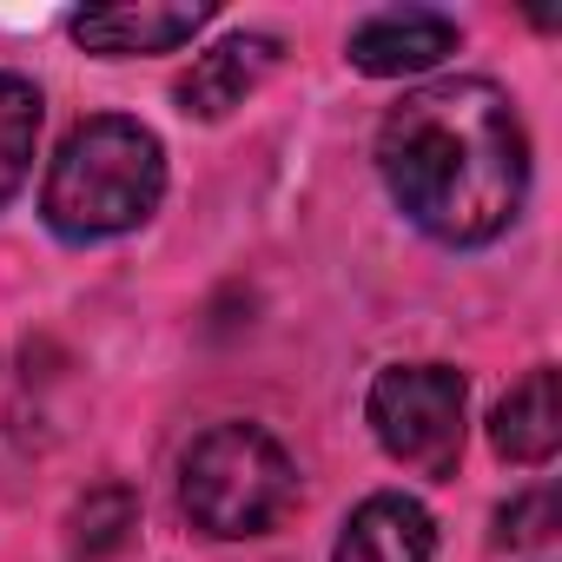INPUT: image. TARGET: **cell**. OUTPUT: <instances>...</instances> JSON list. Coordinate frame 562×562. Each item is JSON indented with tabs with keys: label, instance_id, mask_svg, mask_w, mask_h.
I'll return each mask as SVG.
<instances>
[{
	"label": "cell",
	"instance_id": "cell-1",
	"mask_svg": "<svg viewBox=\"0 0 562 562\" xmlns=\"http://www.w3.org/2000/svg\"><path fill=\"white\" fill-rule=\"evenodd\" d=\"M378 172L437 245H490L522 212L529 133L496 80H430L384 113Z\"/></svg>",
	"mask_w": 562,
	"mask_h": 562
},
{
	"label": "cell",
	"instance_id": "cell-2",
	"mask_svg": "<svg viewBox=\"0 0 562 562\" xmlns=\"http://www.w3.org/2000/svg\"><path fill=\"white\" fill-rule=\"evenodd\" d=\"M159 199H166L159 133L126 113H93L60 139L47 186H41V218L60 238L93 245V238H120V232L146 225L159 212Z\"/></svg>",
	"mask_w": 562,
	"mask_h": 562
},
{
	"label": "cell",
	"instance_id": "cell-3",
	"mask_svg": "<svg viewBox=\"0 0 562 562\" xmlns=\"http://www.w3.org/2000/svg\"><path fill=\"white\" fill-rule=\"evenodd\" d=\"M292 503H299V470L285 443L258 424H212L179 457V509L192 516V529L218 542L265 536L271 522H285Z\"/></svg>",
	"mask_w": 562,
	"mask_h": 562
},
{
	"label": "cell",
	"instance_id": "cell-4",
	"mask_svg": "<svg viewBox=\"0 0 562 562\" xmlns=\"http://www.w3.org/2000/svg\"><path fill=\"white\" fill-rule=\"evenodd\" d=\"M463 404H470L463 371H450V364H391L371 384V430L404 470L450 476L457 457H463Z\"/></svg>",
	"mask_w": 562,
	"mask_h": 562
},
{
	"label": "cell",
	"instance_id": "cell-5",
	"mask_svg": "<svg viewBox=\"0 0 562 562\" xmlns=\"http://www.w3.org/2000/svg\"><path fill=\"white\" fill-rule=\"evenodd\" d=\"M457 41H463V34H457L450 14H430V8H384V14H371V21L351 27L345 54H351V67L371 74V80H411V74L443 67V60L457 54Z\"/></svg>",
	"mask_w": 562,
	"mask_h": 562
},
{
	"label": "cell",
	"instance_id": "cell-6",
	"mask_svg": "<svg viewBox=\"0 0 562 562\" xmlns=\"http://www.w3.org/2000/svg\"><path fill=\"white\" fill-rule=\"evenodd\" d=\"M437 555V522L417 496L404 490H378L351 509L331 562H430Z\"/></svg>",
	"mask_w": 562,
	"mask_h": 562
},
{
	"label": "cell",
	"instance_id": "cell-7",
	"mask_svg": "<svg viewBox=\"0 0 562 562\" xmlns=\"http://www.w3.org/2000/svg\"><path fill=\"white\" fill-rule=\"evenodd\" d=\"M212 21V8H87L74 14V41L100 60H126V54H172L186 47L199 27Z\"/></svg>",
	"mask_w": 562,
	"mask_h": 562
},
{
	"label": "cell",
	"instance_id": "cell-8",
	"mask_svg": "<svg viewBox=\"0 0 562 562\" xmlns=\"http://www.w3.org/2000/svg\"><path fill=\"white\" fill-rule=\"evenodd\" d=\"M278 67V41L271 34H232L218 47H205L192 60V74L179 80V113L192 120H225L232 106H245V93Z\"/></svg>",
	"mask_w": 562,
	"mask_h": 562
},
{
	"label": "cell",
	"instance_id": "cell-9",
	"mask_svg": "<svg viewBox=\"0 0 562 562\" xmlns=\"http://www.w3.org/2000/svg\"><path fill=\"white\" fill-rule=\"evenodd\" d=\"M490 443L496 457L536 470L562 450V404H555V364H536L522 384H509V397L490 417Z\"/></svg>",
	"mask_w": 562,
	"mask_h": 562
},
{
	"label": "cell",
	"instance_id": "cell-10",
	"mask_svg": "<svg viewBox=\"0 0 562 562\" xmlns=\"http://www.w3.org/2000/svg\"><path fill=\"white\" fill-rule=\"evenodd\" d=\"M34 146H41V87L21 74H0V205L27 186Z\"/></svg>",
	"mask_w": 562,
	"mask_h": 562
},
{
	"label": "cell",
	"instance_id": "cell-11",
	"mask_svg": "<svg viewBox=\"0 0 562 562\" xmlns=\"http://www.w3.org/2000/svg\"><path fill=\"white\" fill-rule=\"evenodd\" d=\"M133 529H139V503H133V490H120V483L93 490V496L74 509V562H106Z\"/></svg>",
	"mask_w": 562,
	"mask_h": 562
},
{
	"label": "cell",
	"instance_id": "cell-12",
	"mask_svg": "<svg viewBox=\"0 0 562 562\" xmlns=\"http://www.w3.org/2000/svg\"><path fill=\"white\" fill-rule=\"evenodd\" d=\"M555 529V496L549 490H529L503 509V542H549Z\"/></svg>",
	"mask_w": 562,
	"mask_h": 562
}]
</instances>
